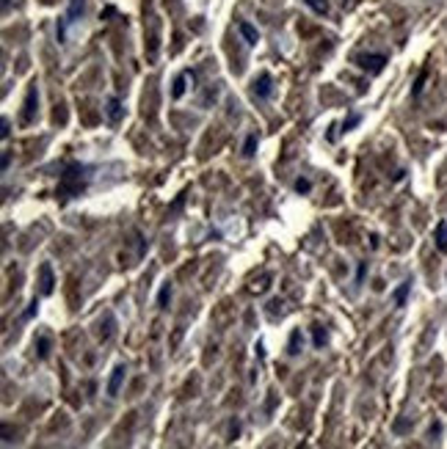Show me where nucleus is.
Segmentation results:
<instances>
[{"mask_svg":"<svg viewBox=\"0 0 447 449\" xmlns=\"http://www.w3.org/2000/svg\"><path fill=\"white\" fill-rule=\"evenodd\" d=\"M293 188H296V193L304 196V193H309V190H312V182H309V179H296V185H293Z\"/></svg>","mask_w":447,"mask_h":449,"instance_id":"nucleus-21","label":"nucleus"},{"mask_svg":"<svg viewBox=\"0 0 447 449\" xmlns=\"http://www.w3.org/2000/svg\"><path fill=\"white\" fill-rule=\"evenodd\" d=\"M359 121H362V116H359V113H351V116L345 118V121H342V132H348V130H353V127L359 124Z\"/></svg>","mask_w":447,"mask_h":449,"instance_id":"nucleus-20","label":"nucleus"},{"mask_svg":"<svg viewBox=\"0 0 447 449\" xmlns=\"http://www.w3.org/2000/svg\"><path fill=\"white\" fill-rule=\"evenodd\" d=\"M168 301H171V281H166V284L160 287V292H157V306L166 309Z\"/></svg>","mask_w":447,"mask_h":449,"instance_id":"nucleus-17","label":"nucleus"},{"mask_svg":"<svg viewBox=\"0 0 447 449\" xmlns=\"http://www.w3.org/2000/svg\"><path fill=\"white\" fill-rule=\"evenodd\" d=\"M8 127H11V124H8V118H3V132H0V135H3V138H8V132H11V130H8Z\"/></svg>","mask_w":447,"mask_h":449,"instance_id":"nucleus-26","label":"nucleus"},{"mask_svg":"<svg viewBox=\"0 0 447 449\" xmlns=\"http://www.w3.org/2000/svg\"><path fill=\"white\" fill-rule=\"evenodd\" d=\"M83 8H86V0H69V8H66V25H72V22H78V17L83 14Z\"/></svg>","mask_w":447,"mask_h":449,"instance_id":"nucleus-11","label":"nucleus"},{"mask_svg":"<svg viewBox=\"0 0 447 449\" xmlns=\"http://www.w3.org/2000/svg\"><path fill=\"white\" fill-rule=\"evenodd\" d=\"M434 237H436V248H439L442 254H447V221H439Z\"/></svg>","mask_w":447,"mask_h":449,"instance_id":"nucleus-14","label":"nucleus"},{"mask_svg":"<svg viewBox=\"0 0 447 449\" xmlns=\"http://www.w3.org/2000/svg\"><path fill=\"white\" fill-rule=\"evenodd\" d=\"M36 350H39V358L44 361L50 355V339L47 337H39V339H36Z\"/></svg>","mask_w":447,"mask_h":449,"instance_id":"nucleus-18","label":"nucleus"},{"mask_svg":"<svg viewBox=\"0 0 447 449\" xmlns=\"http://www.w3.org/2000/svg\"><path fill=\"white\" fill-rule=\"evenodd\" d=\"M229 433H232V438H238V433H240V425H238V422H232V427H229Z\"/></svg>","mask_w":447,"mask_h":449,"instance_id":"nucleus-29","label":"nucleus"},{"mask_svg":"<svg viewBox=\"0 0 447 449\" xmlns=\"http://www.w3.org/2000/svg\"><path fill=\"white\" fill-rule=\"evenodd\" d=\"M356 64H359V69H364L367 75H381L384 66H387V55H381V53H367V55H359Z\"/></svg>","mask_w":447,"mask_h":449,"instance_id":"nucleus-2","label":"nucleus"},{"mask_svg":"<svg viewBox=\"0 0 447 449\" xmlns=\"http://www.w3.org/2000/svg\"><path fill=\"white\" fill-rule=\"evenodd\" d=\"M53 290H55L53 265H50V262H44V265L39 267V292H42V295H53Z\"/></svg>","mask_w":447,"mask_h":449,"instance_id":"nucleus-5","label":"nucleus"},{"mask_svg":"<svg viewBox=\"0 0 447 449\" xmlns=\"http://www.w3.org/2000/svg\"><path fill=\"white\" fill-rule=\"evenodd\" d=\"M125 375H127V366L125 364H116L114 372H111V380H108V394L116 397L122 389V383H125Z\"/></svg>","mask_w":447,"mask_h":449,"instance_id":"nucleus-6","label":"nucleus"},{"mask_svg":"<svg viewBox=\"0 0 447 449\" xmlns=\"http://www.w3.org/2000/svg\"><path fill=\"white\" fill-rule=\"evenodd\" d=\"M257 143H260V138H257V132H251V135H246V143H243V157H254V154H257Z\"/></svg>","mask_w":447,"mask_h":449,"instance_id":"nucleus-15","label":"nucleus"},{"mask_svg":"<svg viewBox=\"0 0 447 449\" xmlns=\"http://www.w3.org/2000/svg\"><path fill=\"white\" fill-rule=\"evenodd\" d=\"M409 292H412V281L406 278V281L400 284L398 290L392 292V301H395V306H406V298H409Z\"/></svg>","mask_w":447,"mask_h":449,"instance_id":"nucleus-13","label":"nucleus"},{"mask_svg":"<svg viewBox=\"0 0 447 449\" xmlns=\"http://www.w3.org/2000/svg\"><path fill=\"white\" fill-rule=\"evenodd\" d=\"M406 427H409V422H403V419H400V422H398V425H395V433H403V430H406Z\"/></svg>","mask_w":447,"mask_h":449,"instance_id":"nucleus-28","label":"nucleus"},{"mask_svg":"<svg viewBox=\"0 0 447 449\" xmlns=\"http://www.w3.org/2000/svg\"><path fill=\"white\" fill-rule=\"evenodd\" d=\"M8 3H11V0H3V11H6V8H8Z\"/></svg>","mask_w":447,"mask_h":449,"instance_id":"nucleus-30","label":"nucleus"},{"mask_svg":"<svg viewBox=\"0 0 447 449\" xmlns=\"http://www.w3.org/2000/svg\"><path fill=\"white\" fill-rule=\"evenodd\" d=\"M36 312H39V301H36V298H33V301H30V306L25 309V314H22V317H19V320H22V323H25V320H30Z\"/></svg>","mask_w":447,"mask_h":449,"instance_id":"nucleus-22","label":"nucleus"},{"mask_svg":"<svg viewBox=\"0 0 447 449\" xmlns=\"http://www.w3.org/2000/svg\"><path fill=\"white\" fill-rule=\"evenodd\" d=\"M439 433H442V425H439V422H434V425H431V436H439Z\"/></svg>","mask_w":447,"mask_h":449,"instance_id":"nucleus-27","label":"nucleus"},{"mask_svg":"<svg viewBox=\"0 0 447 449\" xmlns=\"http://www.w3.org/2000/svg\"><path fill=\"white\" fill-rule=\"evenodd\" d=\"M89 179H91V168L86 163H69V166L61 171V179H58V190H55V199L58 201H69L75 196H80L86 188H89Z\"/></svg>","mask_w":447,"mask_h":449,"instance_id":"nucleus-1","label":"nucleus"},{"mask_svg":"<svg viewBox=\"0 0 447 449\" xmlns=\"http://www.w3.org/2000/svg\"><path fill=\"white\" fill-rule=\"evenodd\" d=\"M364 273H367V262H362V265H359V270H356V284H362Z\"/></svg>","mask_w":447,"mask_h":449,"instance_id":"nucleus-24","label":"nucleus"},{"mask_svg":"<svg viewBox=\"0 0 447 449\" xmlns=\"http://www.w3.org/2000/svg\"><path fill=\"white\" fill-rule=\"evenodd\" d=\"M114 328H116V317L114 314H105V320H100V331H97V337H100L102 342H108V339L114 337Z\"/></svg>","mask_w":447,"mask_h":449,"instance_id":"nucleus-9","label":"nucleus"},{"mask_svg":"<svg viewBox=\"0 0 447 449\" xmlns=\"http://www.w3.org/2000/svg\"><path fill=\"white\" fill-rule=\"evenodd\" d=\"M423 83H425V72L417 77V83H414V89H412V94H414V97H420V94H423Z\"/></svg>","mask_w":447,"mask_h":449,"instance_id":"nucleus-23","label":"nucleus"},{"mask_svg":"<svg viewBox=\"0 0 447 449\" xmlns=\"http://www.w3.org/2000/svg\"><path fill=\"white\" fill-rule=\"evenodd\" d=\"M11 166V152H3V171Z\"/></svg>","mask_w":447,"mask_h":449,"instance_id":"nucleus-25","label":"nucleus"},{"mask_svg":"<svg viewBox=\"0 0 447 449\" xmlns=\"http://www.w3.org/2000/svg\"><path fill=\"white\" fill-rule=\"evenodd\" d=\"M36 111H39V89L30 86L28 97H25V111H22V124H30L36 118Z\"/></svg>","mask_w":447,"mask_h":449,"instance_id":"nucleus-4","label":"nucleus"},{"mask_svg":"<svg viewBox=\"0 0 447 449\" xmlns=\"http://www.w3.org/2000/svg\"><path fill=\"white\" fill-rule=\"evenodd\" d=\"M238 30H240V36L246 39V44H249V47H257V42H260V30H257L254 25H251V22H240Z\"/></svg>","mask_w":447,"mask_h":449,"instance_id":"nucleus-8","label":"nucleus"},{"mask_svg":"<svg viewBox=\"0 0 447 449\" xmlns=\"http://www.w3.org/2000/svg\"><path fill=\"white\" fill-rule=\"evenodd\" d=\"M301 350H304V334L296 328V331L290 334V342H287V353H290V355H298Z\"/></svg>","mask_w":447,"mask_h":449,"instance_id":"nucleus-12","label":"nucleus"},{"mask_svg":"<svg viewBox=\"0 0 447 449\" xmlns=\"http://www.w3.org/2000/svg\"><path fill=\"white\" fill-rule=\"evenodd\" d=\"M271 91H274V77H271L268 72H263V75L251 83V94H254L257 100H268Z\"/></svg>","mask_w":447,"mask_h":449,"instance_id":"nucleus-3","label":"nucleus"},{"mask_svg":"<svg viewBox=\"0 0 447 449\" xmlns=\"http://www.w3.org/2000/svg\"><path fill=\"white\" fill-rule=\"evenodd\" d=\"M105 113H108V121L111 124H116L122 118V113H125V108H122V100L119 97H111V100L105 102Z\"/></svg>","mask_w":447,"mask_h":449,"instance_id":"nucleus-7","label":"nucleus"},{"mask_svg":"<svg viewBox=\"0 0 447 449\" xmlns=\"http://www.w3.org/2000/svg\"><path fill=\"white\" fill-rule=\"evenodd\" d=\"M188 80L193 83V80H196V75H193V72H182V75L174 80V89H171V97H174V100H179V97L185 94V89H188L185 83H188Z\"/></svg>","mask_w":447,"mask_h":449,"instance_id":"nucleus-10","label":"nucleus"},{"mask_svg":"<svg viewBox=\"0 0 447 449\" xmlns=\"http://www.w3.org/2000/svg\"><path fill=\"white\" fill-rule=\"evenodd\" d=\"M304 3H306V6H309L315 14H328V3H326V0H304Z\"/></svg>","mask_w":447,"mask_h":449,"instance_id":"nucleus-19","label":"nucleus"},{"mask_svg":"<svg viewBox=\"0 0 447 449\" xmlns=\"http://www.w3.org/2000/svg\"><path fill=\"white\" fill-rule=\"evenodd\" d=\"M326 328H323V325H312V344H315V347H323V344H326Z\"/></svg>","mask_w":447,"mask_h":449,"instance_id":"nucleus-16","label":"nucleus"}]
</instances>
